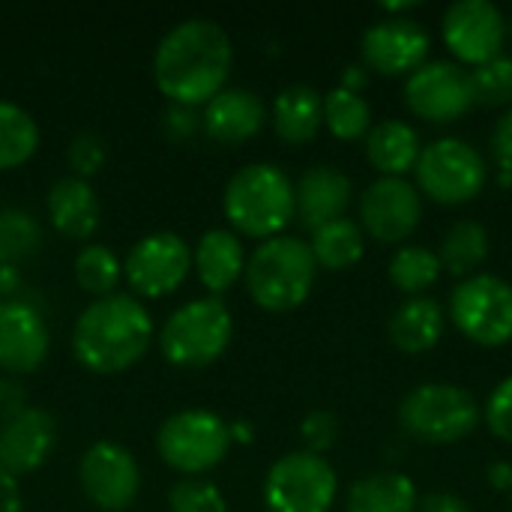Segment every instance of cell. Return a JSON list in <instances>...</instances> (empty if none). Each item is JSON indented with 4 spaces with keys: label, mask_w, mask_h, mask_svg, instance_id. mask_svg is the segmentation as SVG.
<instances>
[{
    "label": "cell",
    "mask_w": 512,
    "mask_h": 512,
    "mask_svg": "<svg viewBox=\"0 0 512 512\" xmlns=\"http://www.w3.org/2000/svg\"><path fill=\"white\" fill-rule=\"evenodd\" d=\"M300 435H303L309 453L324 456L339 438V420L330 411H312V414H306V420L300 426Z\"/></svg>",
    "instance_id": "37"
},
{
    "label": "cell",
    "mask_w": 512,
    "mask_h": 512,
    "mask_svg": "<svg viewBox=\"0 0 512 512\" xmlns=\"http://www.w3.org/2000/svg\"><path fill=\"white\" fill-rule=\"evenodd\" d=\"M450 318L462 336L483 348L512 342V285L501 276L477 273L453 288Z\"/></svg>",
    "instance_id": "10"
},
{
    "label": "cell",
    "mask_w": 512,
    "mask_h": 512,
    "mask_svg": "<svg viewBox=\"0 0 512 512\" xmlns=\"http://www.w3.org/2000/svg\"><path fill=\"white\" fill-rule=\"evenodd\" d=\"M234 336V318L222 297H198L174 309L159 333V348L168 363L201 369L216 363Z\"/></svg>",
    "instance_id": "5"
},
{
    "label": "cell",
    "mask_w": 512,
    "mask_h": 512,
    "mask_svg": "<svg viewBox=\"0 0 512 512\" xmlns=\"http://www.w3.org/2000/svg\"><path fill=\"white\" fill-rule=\"evenodd\" d=\"M42 243L39 222L24 210H3L0 213V264L9 267L15 261L30 258Z\"/></svg>",
    "instance_id": "33"
},
{
    "label": "cell",
    "mask_w": 512,
    "mask_h": 512,
    "mask_svg": "<svg viewBox=\"0 0 512 512\" xmlns=\"http://www.w3.org/2000/svg\"><path fill=\"white\" fill-rule=\"evenodd\" d=\"M336 492V471L309 450L276 459L264 477V504L270 512H330Z\"/></svg>",
    "instance_id": "9"
},
{
    "label": "cell",
    "mask_w": 512,
    "mask_h": 512,
    "mask_svg": "<svg viewBox=\"0 0 512 512\" xmlns=\"http://www.w3.org/2000/svg\"><path fill=\"white\" fill-rule=\"evenodd\" d=\"M165 123H168V132H174L177 138L189 135L195 132V111L186 105H171V111L165 114Z\"/></svg>",
    "instance_id": "43"
},
{
    "label": "cell",
    "mask_w": 512,
    "mask_h": 512,
    "mask_svg": "<svg viewBox=\"0 0 512 512\" xmlns=\"http://www.w3.org/2000/svg\"><path fill=\"white\" fill-rule=\"evenodd\" d=\"M417 189L438 204L459 207L474 201L486 180L489 168L477 147L462 138H438L420 150L417 159Z\"/></svg>",
    "instance_id": "8"
},
{
    "label": "cell",
    "mask_w": 512,
    "mask_h": 512,
    "mask_svg": "<svg viewBox=\"0 0 512 512\" xmlns=\"http://www.w3.org/2000/svg\"><path fill=\"white\" fill-rule=\"evenodd\" d=\"M168 512H228L225 495L204 477H180L168 489Z\"/></svg>",
    "instance_id": "35"
},
{
    "label": "cell",
    "mask_w": 512,
    "mask_h": 512,
    "mask_svg": "<svg viewBox=\"0 0 512 512\" xmlns=\"http://www.w3.org/2000/svg\"><path fill=\"white\" fill-rule=\"evenodd\" d=\"M51 225L69 240H87L99 228V198L93 186L75 174L57 177L45 195Z\"/></svg>",
    "instance_id": "21"
},
{
    "label": "cell",
    "mask_w": 512,
    "mask_h": 512,
    "mask_svg": "<svg viewBox=\"0 0 512 512\" xmlns=\"http://www.w3.org/2000/svg\"><path fill=\"white\" fill-rule=\"evenodd\" d=\"M57 438L54 417L42 408H24L21 414L0 423V471L9 477L42 468Z\"/></svg>",
    "instance_id": "18"
},
{
    "label": "cell",
    "mask_w": 512,
    "mask_h": 512,
    "mask_svg": "<svg viewBox=\"0 0 512 512\" xmlns=\"http://www.w3.org/2000/svg\"><path fill=\"white\" fill-rule=\"evenodd\" d=\"M153 342V318L132 294L96 297L75 321L72 354L99 375H114L135 366Z\"/></svg>",
    "instance_id": "2"
},
{
    "label": "cell",
    "mask_w": 512,
    "mask_h": 512,
    "mask_svg": "<svg viewBox=\"0 0 512 512\" xmlns=\"http://www.w3.org/2000/svg\"><path fill=\"white\" fill-rule=\"evenodd\" d=\"M324 123L342 141L366 138L372 129V108L360 93L336 87L324 96Z\"/></svg>",
    "instance_id": "30"
},
{
    "label": "cell",
    "mask_w": 512,
    "mask_h": 512,
    "mask_svg": "<svg viewBox=\"0 0 512 512\" xmlns=\"http://www.w3.org/2000/svg\"><path fill=\"white\" fill-rule=\"evenodd\" d=\"M360 54L369 72L411 75L429 57V33L414 18H384L363 33Z\"/></svg>",
    "instance_id": "16"
},
{
    "label": "cell",
    "mask_w": 512,
    "mask_h": 512,
    "mask_svg": "<svg viewBox=\"0 0 512 512\" xmlns=\"http://www.w3.org/2000/svg\"><path fill=\"white\" fill-rule=\"evenodd\" d=\"M315 255L300 237H270L246 261V291L267 312H291L306 303L315 285Z\"/></svg>",
    "instance_id": "4"
},
{
    "label": "cell",
    "mask_w": 512,
    "mask_h": 512,
    "mask_svg": "<svg viewBox=\"0 0 512 512\" xmlns=\"http://www.w3.org/2000/svg\"><path fill=\"white\" fill-rule=\"evenodd\" d=\"M123 276V264L120 258L102 246V243H87L78 255H75V282L96 297H108L114 294L117 282Z\"/></svg>",
    "instance_id": "32"
},
{
    "label": "cell",
    "mask_w": 512,
    "mask_h": 512,
    "mask_svg": "<svg viewBox=\"0 0 512 512\" xmlns=\"http://www.w3.org/2000/svg\"><path fill=\"white\" fill-rule=\"evenodd\" d=\"M471 81V96L474 105H486V108H498L512 102V57L501 54L483 66H474V72H468Z\"/></svg>",
    "instance_id": "34"
},
{
    "label": "cell",
    "mask_w": 512,
    "mask_h": 512,
    "mask_svg": "<svg viewBox=\"0 0 512 512\" xmlns=\"http://www.w3.org/2000/svg\"><path fill=\"white\" fill-rule=\"evenodd\" d=\"M192 267H195L201 285L213 297H219L222 291H228L246 273V252H243L240 234H234L228 228H210V231H204L201 240L195 243Z\"/></svg>",
    "instance_id": "22"
},
{
    "label": "cell",
    "mask_w": 512,
    "mask_h": 512,
    "mask_svg": "<svg viewBox=\"0 0 512 512\" xmlns=\"http://www.w3.org/2000/svg\"><path fill=\"white\" fill-rule=\"evenodd\" d=\"M510 495H512V492H510Z\"/></svg>",
    "instance_id": "46"
},
{
    "label": "cell",
    "mask_w": 512,
    "mask_h": 512,
    "mask_svg": "<svg viewBox=\"0 0 512 512\" xmlns=\"http://www.w3.org/2000/svg\"><path fill=\"white\" fill-rule=\"evenodd\" d=\"M24 402H27V396L21 393V387L15 381H0V423L21 414L27 408Z\"/></svg>",
    "instance_id": "41"
},
{
    "label": "cell",
    "mask_w": 512,
    "mask_h": 512,
    "mask_svg": "<svg viewBox=\"0 0 512 512\" xmlns=\"http://www.w3.org/2000/svg\"><path fill=\"white\" fill-rule=\"evenodd\" d=\"M66 159H69V168L75 177L87 180L90 174H96L105 162V141L96 135V132H78L72 141H69V150H66Z\"/></svg>",
    "instance_id": "36"
},
{
    "label": "cell",
    "mask_w": 512,
    "mask_h": 512,
    "mask_svg": "<svg viewBox=\"0 0 512 512\" xmlns=\"http://www.w3.org/2000/svg\"><path fill=\"white\" fill-rule=\"evenodd\" d=\"M273 126L288 144L312 141L324 126V96L309 84L285 87L273 102Z\"/></svg>",
    "instance_id": "25"
},
{
    "label": "cell",
    "mask_w": 512,
    "mask_h": 512,
    "mask_svg": "<svg viewBox=\"0 0 512 512\" xmlns=\"http://www.w3.org/2000/svg\"><path fill=\"white\" fill-rule=\"evenodd\" d=\"M231 441V426L204 408L177 411L156 432V450L162 462L183 477H201L216 468L228 456Z\"/></svg>",
    "instance_id": "7"
},
{
    "label": "cell",
    "mask_w": 512,
    "mask_h": 512,
    "mask_svg": "<svg viewBox=\"0 0 512 512\" xmlns=\"http://www.w3.org/2000/svg\"><path fill=\"white\" fill-rule=\"evenodd\" d=\"M492 153H495V162L501 165L504 174H512V108L495 123V132H492Z\"/></svg>",
    "instance_id": "39"
},
{
    "label": "cell",
    "mask_w": 512,
    "mask_h": 512,
    "mask_svg": "<svg viewBox=\"0 0 512 512\" xmlns=\"http://www.w3.org/2000/svg\"><path fill=\"white\" fill-rule=\"evenodd\" d=\"M78 480L90 504L99 510H129L141 492V468L135 456L114 441H96L84 450Z\"/></svg>",
    "instance_id": "12"
},
{
    "label": "cell",
    "mask_w": 512,
    "mask_h": 512,
    "mask_svg": "<svg viewBox=\"0 0 512 512\" xmlns=\"http://www.w3.org/2000/svg\"><path fill=\"white\" fill-rule=\"evenodd\" d=\"M420 495L411 477L399 471H378L360 477L348 492V512H417Z\"/></svg>",
    "instance_id": "26"
},
{
    "label": "cell",
    "mask_w": 512,
    "mask_h": 512,
    "mask_svg": "<svg viewBox=\"0 0 512 512\" xmlns=\"http://www.w3.org/2000/svg\"><path fill=\"white\" fill-rule=\"evenodd\" d=\"M489 231L474 222V219H459L444 237H441V249H438V261L447 273L453 276H471L477 273L486 258H489Z\"/></svg>",
    "instance_id": "27"
},
{
    "label": "cell",
    "mask_w": 512,
    "mask_h": 512,
    "mask_svg": "<svg viewBox=\"0 0 512 512\" xmlns=\"http://www.w3.org/2000/svg\"><path fill=\"white\" fill-rule=\"evenodd\" d=\"M441 270L444 267L438 261V252L426 246H402L390 258V282L414 297H423V291H429L441 279Z\"/></svg>",
    "instance_id": "31"
},
{
    "label": "cell",
    "mask_w": 512,
    "mask_h": 512,
    "mask_svg": "<svg viewBox=\"0 0 512 512\" xmlns=\"http://www.w3.org/2000/svg\"><path fill=\"white\" fill-rule=\"evenodd\" d=\"M420 150L423 147L417 129L402 120H381L366 135V159L384 177H405L414 171Z\"/></svg>",
    "instance_id": "23"
},
{
    "label": "cell",
    "mask_w": 512,
    "mask_h": 512,
    "mask_svg": "<svg viewBox=\"0 0 512 512\" xmlns=\"http://www.w3.org/2000/svg\"><path fill=\"white\" fill-rule=\"evenodd\" d=\"M390 342L405 354L432 351L444 336V309L432 297H411L390 318Z\"/></svg>",
    "instance_id": "24"
},
{
    "label": "cell",
    "mask_w": 512,
    "mask_h": 512,
    "mask_svg": "<svg viewBox=\"0 0 512 512\" xmlns=\"http://www.w3.org/2000/svg\"><path fill=\"white\" fill-rule=\"evenodd\" d=\"M39 147V126L21 105L0 99V171L27 162Z\"/></svg>",
    "instance_id": "29"
},
{
    "label": "cell",
    "mask_w": 512,
    "mask_h": 512,
    "mask_svg": "<svg viewBox=\"0 0 512 512\" xmlns=\"http://www.w3.org/2000/svg\"><path fill=\"white\" fill-rule=\"evenodd\" d=\"M423 219V198L405 177H378L360 198V222L378 243L408 240Z\"/></svg>",
    "instance_id": "15"
},
{
    "label": "cell",
    "mask_w": 512,
    "mask_h": 512,
    "mask_svg": "<svg viewBox=\"0 0 512 512\" xmlns=\"http://www.w3.org/2000/svg\"><path fill=\"white\" fill-rule=\"evenodd\" d=\"M399 426L423 444H456L480 426V405L456 384H423L402 399Z\"/></svg>",
    "instance_id": "6"
},
{
    "label": "cell",
    "mask_w": 512,
    "mask_h": 512,
    "mask_svg": "<svg viewBox=\"0 0 512 512\" xmlns=\"http://www.w3.org/2000/svg\"><path fill=\"white\" fill-rule=\"evenodd\" d=\"M486 423L501 441L512 444V375L492 390L486 402Z\"/></svg>",
    "instance_id": "38"
},
{
    "label": "cell",
    "mask_w": 512,
    "mask_h": 512,
    "mask_svg": "<svg viewBox=\"0 0 512 512\" xmlns=\"http://www.w3.org/2000/svg\"><path fill=\"white\" fill-rule=\"evenodd\" d=\"M0 512H24L18 480L9 477L6 471H0Z\"/></svg>",
    "instance_id": "42"
},
{
    "label": "cell",
    "mask_w": 512,
    "mask_h": 512,
    "mask_svg": "<svg viewBox=\"0 0 512 512\" xmlns=\"http://www.w3.org/2000/svg\"><path fill=\"white\" fill-rule=\"evenodd\" d=\"M267 108L261 96L249 87H225L204 105V129L222 144H240L261 132Z\"/></svg>",
    "instance_id": "20"
},
{
    "label": "cell",
    "mask_w": 512,
    "mask_h": 512,
    "mask_svg": "<svg viewBox=\"0 0 512 512\" xmlns=\"http://www.w3.org/2000/svg\"><path fill=\"white\" fill-rule=\"evenodd\" d=\"M192 270V249L174 231H153L141 237L126 261L123 276L141 297H165L177 291Z\"/></svg>",
    "instance_id": "11"
},
{
    "label": "cell",
    "mask_w": 512,
    "mask_h": 512,
    "mask_svg": "<svg viewBox=\"0 0 512 512\" xmlns=\"http://www.w3.org/2000/svg\"><path fill=\"white\" fill-rule=\"evenodd\" d=\"M234 63L231 36L213 18H186L156 45L153 75L171 105H207L225 90Z\"/></svg>",
    "instance_id": "1"
},
{
    "label": "cell",
    "mask_w": 512,
    "mask_h": 512,
    "mask_svg": "<svg viewBox=\"0 0 512 512\" xmlns=\"http://www.w3.org/2000/svg\"><path fill=\"white\" fill-rule=\"evenodd\" d=\"M417 512H474L471 504L453 492H429L426 498H420Z\"/></svg>",
    "instance_id": "40"
},
{
    "label": "cell",
    "mask_w": 512,
    "mask_h": 512,
    "mask_svg": "<svg viewBox=\"0 0 512 512\" xmlns=\"http://www.w3.org/2000/svg\"><path fill=\"white\" fill-rule=\"evenodd\" d=\"M48 345V324L30 303H0V369L12 375L36 372L48 357Z\"/></svg>",
    "instance_id": "17"
},
{
    "label": "cell",
    "mask_w": 512,
    "mask_h": 512,
    "mask_svg": "<svg viewBox=\"0 0 512 512\" xmlns=\"http://www.w3.org/2000/svg\"><path fill=\"white\" fill-rule=\"evenodd\" d=\"M405 102L420 120H429L435 126L456 123L474 105L468 72L459 63L447 60L423 63L405 81Z\"/></svg>",
    "instance_id": "14"
},
{
    "label": "cell",
    "mask_w": 512,
    "mask_h": 512,
    "mask_svg": "<svg viewBox=\"0 0 512 512\" xmlns=\"http://www.w3.org/2000/svg\"><path fill=\"white\" fill-rule=\"evenodd\" d=\"M222 207L234 234L270 240L294 219V183L279 165L252 162L228 180Z\"/></svg>",
    "instance_id": "3"
},
{
    "label": "cell",
    "mask_w": 512,
    "mask_h": 512,
    "mask_svg": "<svg viewBox=\"0 0 512 512\" xmlns=\"http://www.w3.org/2000/svg\"><path fill=\"white\" fill-rule=\"evenodd\" d=\"M366 84H369V69H366V66H345L342 84H339V87H345V90H351V93H360Z\"/></svg>",
    "instance_id": "45"
},
{
    "label": "cell",
    "mask_w": 512,
    "mask_h": 512,
    "mask_svg": "<svg viewBox=\"0 0 512 512\" xmlns=\"http://www.w3.org/2000/svg\"><path fill=\"white\" fill-rule=\"evenodd\" d=\"M486 477H489V486H492V489H498V492H512L510 462H492L489 471H486Z\"/></svg>",
    "instance_id": "44"
},
{
    "label": "cell",
    "mask_w": 512,
    "mask_h": 512,
    "mask_svg": "<svg viewBox=\"0 0 512 512\" xmlns=\"http://www.w3.org/2000/svg\"><path fill=\"white\" fill-rule=\"evenodd\" d=\"M447 48L471 66H483L504 54L507 21L489 0H456L441 21Z\"/></svg>",
    "instance_id": "13"
},
{
    "label": "cell",
    "mask_w": 512,
    "mask_h": 512,
    "mask_svg": "<svg viewBox=\"0 0 512 512\" xmlns=\"http://www.w3.org/2000/svg\"><path fill=\"white\" fill-rule=\"evenodd\" d=\"M351 195L354 183L348 174L333 165H315L294 183V216L315 231L327 222L345 219Z\"/></svg>",
    "instance_id": "19"
},
{
    "label": "cell",
    "mask_w": 512,
    "mask_h": 512,
    "mask_svg": "<svg viewBox=\"0 0 512 512\" xmlns=\"http://www.w3.org/2000/svg\"><path fill=\"white\" fill-rule=\"evenodd\" d=\"M309 249H312L318 267H324V270H348L363 258L366 240H363V231H360L357 222L336 219V222H327V225L312 231Z\"/></svg>",
    "instance_id": "28"
}]
</instances>
